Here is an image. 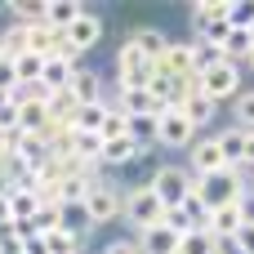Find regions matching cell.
Instances as JSON below:
<instances>
[{
    "label": "cell",
    "instance_id": "obj_1",
    "mask_svg": "<svg viewBox=\"0 0 254 254\" xmlns=\"http://www.w3.org/2000/svg\"><path fill=\"white\" fill-rule=\"evenodd\" d=\"M121 223L129 228V237H143L147 228L165 223V201H161L152 188H125V210H121Z\"/></svg>",
    "mask_w": 254,
    "mask_h": 254
},
{
    "label": "cell",
    "instance_id": "obj_2",
    "mask_svg": "<svg viewBox=\"0 0 254 254\" xmlns=\"http://www.w3.org/2000/svg\"><path fill=\"white\" fill-rule=\"evenodd\" d=\"M147 188L165 201V210H179V205L196 192V174H192L188 165L165 161V165H156V174H152V183H147Z\"/></svg>",
    "mask_w": 254,
    "mask_h": 254
},
{
    "label": "cell",
    "instance_id": "obj_3",
    "mask_svg": "<svg viewBox=\"0 0 254 254\" xmlns=\"http://www.w3.org/2000/svg\"><path fill=\"white\" fill-rule=\"evenodd\" d=\"M152 76H156V63H152L143 49H134V45L125 40V45L116 49V94H125V89H147Z\"/></svg>",
    "mask_w": 254,
    "mask_h": 254
},
{
    "label": "cell",
    "instance_id": "obj_4",
    "mask_svg": "<svg viewBox=\"0 0 254 254\" xmlns=\"http://www.w3.org/2000/svg\"><path fill=\"white\" fill-rule=\"evenodd\" d=\"M196 192L205 196L210 210H219V205H237V201H246V192H250V188H246V170H219V174L201 179Z\"/></svg>",
    "mask_w": 254,
    "mask_h": 254
},
{
    "label": "cell",
    "instance_id": "obj_5",
    "mask_svg": "<svg viewBox=\"0 0 254 254\" xmlns=\"http://www.w3.org/2000/svg\"><path fill=\"white\" fill-rule=\"evenodd\" d=\"M196 89L205 98H214V103H232L241 94V67L237 63H214V67H205L196 76Z\"/></svg>",
    "mask_w": 254,
    "mask_h": 254
},
{
    "label": "cell",
    "instance_id": "obj_6",
    "mask_svg": "<svg viewBox=\"0 0 254 254\" xmlns=\"http://www.w3.org/2000/svg\"><path fill=\"white\" fill-rule=\"evenodd\" d=\"M85 210H89L94 228H107V223L121 219V210H125V192H121L116 183H107V179H94V188H89V196H85Z\"/></svg>",
    "mask_w": 254,
    "mask_h": 254
},
{
    "label": "cell",
    "instance_id": "obj_7",
    "mask_svg": "<svg viewBox=\"0 0 254 254\" xmlns=\"http://www.w3.org/2000/svg\"><path fill=\"white\" fill-rule=\"evenodd\" d=\"M161 71H170L174 80L192 85L201 76V58H196V40H170L165 58H161Z\"/></svg>",
    "mask_w": 254,
    "mask_h": 254
},
{
    "label": "cell",
    "instance_id": "obj_8",
    "mask_svg": "<svg viewBox=\"0 0 254 254\" xmlns=\"http://www.w3.org/2000/svg\"><path fill=\"white\" fill-rule=\"evenodd\" d=\"M196 138H201V134L192 129V121H188L179 107L161 112V134H156V147H170V152H188Z\"/></svg>",
    "mask_w": 254,
    "mask_h": 254
},
{
    "label": "cell",
    "instance_id": "obj_9",
    "mask_svg": "<svg viewBox=\"0 0 254 254\" xmlns=\"http://www.w3.org/2000/svg\"><path fill=\"white\" fill-rule=\"evenodd\" d=\"M188 170H192V174H196V183H201V179H210V174H219V170H232V165L223 161L219 138H214V134H205V138H196V143L188 147Z\"/></svg>",
    "mask_w": 254,
    "mask_h": 254
},
{
    "label": "cell",
    "instance_id": "obj_10",
    "mask_svg": "<svg viewBox=\"0 0 254 254\" xmlns=\"http://www.w3.org/2000/svg\"><path fill=\"white\" fill-rule=\"evenodd\" d=\"M63 40H67V49L80 58V54H89V49H98V40H103V18L94 13V9H85L67 31H63Z\"/></svg>",
    "mask_w": 254,
    "mask_h": 254
},
{
    "label": "cell",
    "instance_id": "obj_11",
    "mask_svg": "<svg viewBox=\"0 0 254 254\" xmlns=\"http://www.w3.org/2000/svg\"><path fill=\"white\" fill-rule=\"evenodd\" d=\"M241 228H246L241 201H237V205H219V210H210V219H205V232H210L214 241H237Z\"/></svg>",
    "mask_w": 254,
    "mask_h": 254
},
{
    "label": "cell",
    "instance_id": "obj_12",
    "mask_svg": "<svg viewBox=\"0 0 254 254\" xmlns=\"http://www.w3.org/2000/svg\"><path fill=\"white\" fill-rule=\"evenodd\" d=\"M147 152L152 147H143L138 138H116V143H103V165L107 170H134V165H143L147 161Z\"/></svg>",
    "mask_w": 254,
    "mask_h": 254
},
{
    "label": "cell",
    "instance_id": "obj_13",
    "mask_svg": "<svg viewBox=\"0 0 254 254\" xmlns=\"http://www.w3.org/2000/svg\"><path fill=\"white\" fill-rule=\"evenodd\" d=\"M13 156L27 165V170H45L54 156H49V143L45 134H13Z\"/></svg>",
    "mask_w": 254,
    "mask_h": 254
},
{
    "label": "cell",
    "instance_id": "obj_14",
    "mask_svg": "<svg viewBox=\"0 0 254 254\" xmlns=\"http://www.w3.org/2000/svg\"><path fill=\"white\" fill-rule=\"evenodd\" d=\"M125 40H129L134 49H143L156 67H161V58H165V49H170V36H165L161 27H129V31H125Z\"/></svg>",
    "mask_w": 254,
    "mask_h": 254
},
{
    "label": "cell",
    "instance_id": "obj_15",
    "mask_svg": "<svg viewBox=\"0 0 254 254\" xmlns=\"http://www.w3.org/2000/svg\"><path fill=\"white\" fill-rule=\"evenodd\" d=\"M179 112H183V116L192 121V129L201 134V129H210V125H214V116H219V103H214V98H205L201 89H192V94L183 98V107H179Z\"/></svg>",
    "mask_w": 254,
    "mask_h": 254
},
{
    "label": "cell",
    "instance_id": "obj_16",
    "mask_svg": "<svg viewBox=\"0 0 254 254\" xmlns=\"http://www.w3.org/2000/svg\"><path fill=\"white\" fill-rule=\"evenodd\" d=\"M71 94L80 98V107H98V103H107V85H103V76H98V71H89V67H80V71H76Z\"/></svg>",
    "mask_w": 254,
    "mask_h": 254
},
{
    "label": "cell",
    "instance_id": "obj_17",
    "mask_svg": "<svg viewBox=\"0 0 254 254\" xmlns=\"http://www.w3.org/2000/svg\"><path fill=\"white\" fill-rule=\"evenodd\" d=\"M58 228H63L67 237H76V241H85V237L94 232V219H89V210H85V201H76V205H58Z\"/></svg>",
    "mask_w": 254,
    "mask_h": 254
},
{
    "label": "cell",
    "instance_id": "obj_18",
    "mask_svg": "<svg viewBox=\"0 0 254 254\" xmlns=\"http://www.w3.org/2000/svg\"><path fill=\"white\" fill-rule=\"evenodd\" d=\"M134 241H138L143 254H179V241H183V237H174L165 223H156V228H147V232L134 237Z\"/></svg>",
    "mask_w": 254,
    "mask_h": 254
},
{
    "label": "cell",
    "instance_id": "obj_19",
    "mask_svg": "<svg viewBox=\"0 0 254 254\" xmlns=\"http://www.w3.org/2000/svg\"><path fill=\"white\" fill-rule=\"evenodd\" d=\"M80 13H85L80 0H45V27H54V31H67Z\"/></svg>",
    "mask_w": 254,
    "mask_h": 254
},
{
    "label": "cell",
    "instance_id": "obj_20",
    "mask_svg": "<svg viewBox=\"0 0 254 254\" xmlns=\"http://www.w3.org/2000/svg\"><path fill=\"white\" fill-rule=\"evenodd\" d=\"M116 103H121L125 116H161V112H165V107L152 98V89H125V94H116Z\"/></svg>",
    "mask_w": 254,
    "mask_h": 254
},
{
    "label": "cell",
    "instance_id": "obj_21",
    "mask_svg": "<svg viewBox=\"0 0 254 254\" xmlns=\"http://www.w3.org/2000/svg\"><path fill=\"white\" fill-rule=\"evenodd\" d=\"M71 156H76L80 165L98 170V165H103V138H98V134H80V129H71Z\"/></svg>",
    "mask_w": 254,
    "mask_h": 254
},
{
    "label": "cell",
    "instance_id": "obj_22",
    "mask_svg": "<svg viewBox=\"0 0 254 254\" xmlns=\"http://www.w3.org/2000/svg\"><path fill=\"white\" fill-rule=\"evenodd\" d=\"M223 18H228V0H196L192 4V36H201L205 27H214Z\"/></svg>",
    "mask_w": 254,
    "mask_h": 254
},
{
    "label": "cell",
    "instance_id": "obj_23",
    "mask_svg": "<svg viewBox=\"0 0 254 254\" xmlns=\"http://www.w3.org/2000/svg\"><path fill=\"white\" fill-rule=\"evenodd\" d=\"M9 196V214H13V223L18 228H27V223H36V214H40V196L36 192H4Z\"/></svg>",
    "mask_w": 254,
    "mask_h": 254
},
{
    "label": "cell",
    "instance_id": "obj_24",
    "mask_svg": "<svg viewBox=\"0 0 254 254\" xmlns=\"http://www.w3.org/2000/svg\"><path fill=\"white\" fill-rule=\"evenodd\" d=\"M4 13H9L18 27H40V22H45V0H9Z\"/></svg>",
    "mask_w": 254,
    "mask_h": 254
},
{
    "label": "cell",
    "instance_id": "obj_25",
    "mask_svg": "<svg viewBox=\"0 0 254 254\" xmlns=\"http://www.w3.org/2000/svg\"><path fill=\"white\" fill-rule=\"evenodd\" d=\"M214 138H219V147H223V161H228L232 170H241V152H246V129L228 125V129H219Z\"/></svg>",
    "mask_w": 254,
    "mask_h": 254
},
{
    "label": "cell",
    "instance_id": "obj_26",
    "mask_svg": "<svg viewBox=\"0 0 254 254\" xmlns=\"http://www.w3.org/2000/svg\"><path fill=\"white\" fill-rule=\"evenodd\" d=\"M13 67H18V85H40V76H45V58L40 54H18Z\"/></svg>",
    "mask_w": 254,
    "mask_h": 254
},
{
    "label": "cell",
    "instance_id": "obj_27",
    "mask_svg": "<svg viewBox=\"0 0 254 254\" xmlns=\"http://www.w3.org/2000/svg\"><path fill=\"white\" fill-rule=\"evenodd\" d=\"M232 125L237 129H254V89H241L232 98Z\"/></svg>",
    "mask_w": 254,
    "mask_h": 254
},
{
    "label": "cell",
    "instance_id": "obj_28",
    "mask_svg": "<svg viewBox=\"0 0 254 254\" xmlns=\"http://www.w3.org/2000/svg\"><path fill=\"white\" fill-rule=\"evenodd\" d=\"M179 254H219V241H214L205 228H196V232H188V237L179 241Z\"/></svg>",
    "mask_w": 254,
    "mask_h": 254
},
{
    "label": "cell",
    "instance_id": "obj_29",
    "mask_svg": "<svg viewBox=\"0 0 254 254\" xmlns=\"http://www.w3.org/2000/svg\"><path fill=\"white\" fill-rule=\"evenodd\" d=\"M103 121H107V103H98V107H80L76 129H80V134H98V138H103Z\"/></svg>",
    "mask_w": 254,
    "mask_h": 254
},
{
    "label": "cell",
    "instance_id": "obj_30",
    "mask_svg": "<svg viewBox=\"0 0 254 254\" xmlns=\"http://www.w3.org/2000/svg\"><path fill=\"white\" fill-rule=\"evenodd\" d=\"M116 138H129V116L121 107H107V121H103V143H116Z\"/></svg>",
    "mask_w": 254,
    "mask_h": 254
},
{
    "label": "cell",
    "instance_id": "obj_31",
    "mask_svg": "<svg viewBox=\"0 0 254 254\" xmlns=\"http://www.w3.org/2000/svg\"><path fill=\"white\" fill-rule=\"evenodd\" d=\"M228 27L232 31H250L254 27V0H228Z\"/></svg>",
    "mask_w": 254,
    "mask_h": 254
},
{
    "label": "cell",
    "instance_id": "obj_32",
    "mask_svg": "<svg viewBox=\"0 0 254 254\" xmlns=\"http://www.w3.org/2000/svg\"><path fill=\"white\" fill-rule=\"evenodd\" d=\"M179 210L192 219V228H205V219H210V205H205V196H201V192H192V196H188Z\"/></svg>",
    "mask_w": 254,
    "mask_h": 254
},
{
    "label": "cell",
    "instance_id": "obj_33",
    "mask_svg": "<svg viewBox=\"0 0 254 254\" xmlns=\"http://www.w3.org/2000/svg\"><path fill=\"white\" fill-rule=\"evenodd\" d=\"M22 129V112H18V103H9V98H0V134H18Z\"/></svg>",
    "mask_w": 254,
    "mask_h": 254
},
{
    "label": "cell",
    "instance_id": "obj_34",
    "mask_svg": "<svg viewBox=\"0 0 254 254\" xmlns=\"http://www.w3.org/2000/svg\"><path fill=\"white\" fill-rule=\"evenodd\" d=\"M18 89V67H13V58L0 49V98H9Z\"/></svg>",
    "mask_w": 254,
    "mask_h": 254
},
{
    "label": "cell",
    "instance_id": "obj_35",
    "mask_svg": "<svg viewBox=\"0 0 254 254\" xmlns=\"http://www.w3.org/2000/svg\"><path fill=\"white\" fill-rule=\"evenodd\" d=\"M165 228H170L174 237H188V232H196V228H192V219H188L183 210H165Z\"/></svg>",
    "mask_w": 254,
    "mask_h": 254
},
{
    "label": "cell",
    "instance_id": "obj_36",
    "mask_svg": "<svg viewBox=\"0 0 254 254\" xmlns=\"http://www.w3.org/2000/svg\"><path fill=\"white\" fill-rule=\"evenodd\" d=\"M98 254H143V250H138V241H134V237H121V241H112V246H103Z\"/></svg>",
    "mask_w": 254,
    "mask_h": 254
},
{
    "label": "cell",
    "instance_id": "obj_37",
    "mask_svg": "<svg viewBox=\"0 0 254 254\" xmlns=\"http://www.w3.org/2000/svg\"><path fill=\"white\" fill-rule=\"evenodd\" d=\"M237 246H241L246 254H254V223H246V228H241V237H237Z\"/></svg>",
    "mask_w": 254,
    "mask_h": 254
},
{
    "label": "cell",
    "instance_id": "obj_38",
    "mask_svg": "<svg viewBox=\"0 0 254 254\" xmlns=\"http://www.w3.org/2000/svg\"><path fill=\"white\" fill-rule=\"evenodd\" d=\"M219 254H246V250H241L237 241H219Z\"/></svg>",
    "mask_w": 254,
    "mask_h": 254
},
{
    "label": "cell",
    "instance_id": "obj_39",
    "mask_svg": "<svg viewBox=\"0 0 254 254\" xmlns=\"http://www.w3.org/2000/svg\"><path fill=\"white\" fill-rule=\"evenodd\" d=\"M246 67H250V71H254V54H250V58H246Z\"/></svg>",
    "mask_w": 254,
    "mask_h": 254
}]
</instances>
